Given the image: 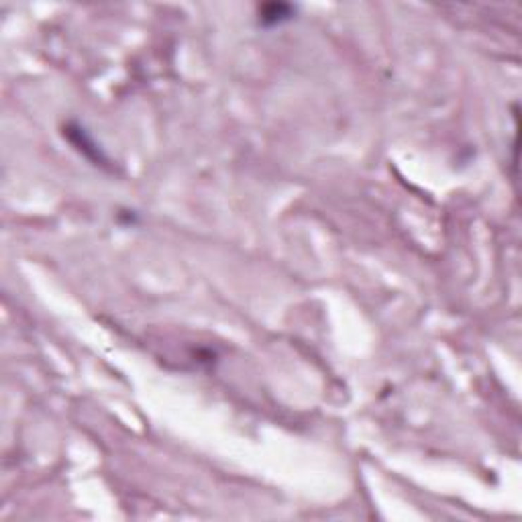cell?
I'll return each instance as SVG.
<instances>
[{
	"label": "cell",
	"instance_id": "1",
	"mask_svg": "<svg viewBox=\"0 0 522 522\" xmlns=\"http://www.w3.org/2000/svg\"><path fill=\"white\" fill-rule=\"evenodd\" d=\"M294 15H296V8L290 4H266L259 8V20L268 27L290 20Z\"/></svg>",
	"mask_w": 522,
	"mask_h": 522
}]
</instances>
